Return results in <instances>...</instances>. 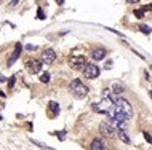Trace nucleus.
Instances as JSON below:
<instances>
[{
	"instance_id": "obj_16",
	"label": "nucleus",
	"mask_w": 152,
	"mask_h": 150,
	"mask_svg": "<svg viewBox=\"0 0 152 150\" xmlns=\"http://www.w3.org/2000/svg\"><path fill=\"white\" fill-rule=\"evenodd\" d=\"M139 29H141V32H143V34H146V35H151V27H149V26H139Z\"/></svg>"
},
{
	"instance_id": "obj_8",
	"label": "nucleus",
	"mask_w": 152,
	"mask_h": 150,
	"mask_svg": "<svg viewBox=\"0 0 152 150\" xmlns=\"http://www.w3.org/2000/svg\"><path fill=\"white\" fill-rule=\"evenodd\" d=\"M42 61L45 64H53L56 61V51L53 48H46L42 54Z\"/></svg>"
},
{
	"instance_id": "obj_13",
	"label": "nucleus",
	"mask_w": 152,
	"mask_h": 150,
	"mask_svg": "<svg viewBox=\"0 0 152 150\" xmlns=\"http://www.w3.org/2000/svg\"><path fill=\"white\" fill-rule=\"evenodd\" d=\"M90 150H104V142L101 139H93L90 144Z\"/></svg>"
},
{
	"instance_id": "obj_6",
	"label": "nucleus",
	"mask_w": 152,
	"mask_h": 150,
	"mask_svg": "<svg viewBox=\"0 0 152 150\" xmlns=\"http://www.w3.org/2000/svg\"><path fill=\"white\" fill-rule=\"evenodd\" d=\"M99 131H101V134L106 136V137H112V136L115 134V128H114L109 121H103V123L99 125Z\"/></svg>"
},
{
	"instance_id": "obj_25",
	"label": "nucleus",
	"mask_w": 152,
	"mask_h": 150,
	"mask_svg": "<svg viewBox=\"0 0 152 150\" xmlns=\"http://www.w3.org/2000/svg\"><path fill=\"white\" fill-rule=\"evenodd\" d=\"M139 0H127V3H138Z\"/></svg>"
},
{
	"instance_id": "obj_21",
	"label": "nucleus",
	"mask_w": 152,
	"mask_h": 150,
	"mask_svg": "<svg viewBox=\"0 0 152 150\" xmlns=\"http://www.w3.org/2000/svg\"><path fill=\"white\" fill-rule=\"evenodd\" d=\"M144 137H146V141H147V142H151V134H149L147 131H144Z\"/></svg>"
},
{
	"instance_id": "obj_14",
	"label": "nucleus",
	"mask_w": 152,
	"mask_h": 150,
	"mask_svg": "<svg viewBox=\"0 0 152 150\" xmlns=\"http://www.w3.org/2000/svg\"><path fill=\"white\" fill-rule=\"evenodd\" d=\"M110 91H112V93H115V94H119V96H120V94L123 93V85H122V83H114L112 86H110Z\"/></svg>"
},
{
	"instance_id": "obj_1",
	"label": "nucleus",
	"mask_w": 152,
	"mask_h": 150,
	"mask_svg": "<svg viewBox=\"0 0 152 150\" xmlns=\"http://www.w3.org/2000/svg\"><path fill=\"white\" fill-rule=\"evenodd\" d=\"M69 88H70V93L74 94V97H77V99H83V97L88 96V88L80 80H72Z\"/></svg>"
},
{
	"instance_id": "obj_26",
	"label": "nucleus",
	"mask_w": 152,
	"mask_h": 150,
	"mask_svg": "<svg viewBox=\"0 0 152 150\" xmlns=\"http://www.w3.org/2000/svg\"><path fill=\"white\" fill-rule=\"evenodd\" d=\"M146 78H147V81H151V74L149 72H146Z\"/></svg>"
},
{
	"instance_id": "obj_20",
	"label": "nucleus",
	"mask_w": 152,
	"mask_h": 150,
	"mask_svg": "<svg viewBox=\"0 0 152 150\" xmlns=\"http://www.w3.org/2000/svg\"><path fill=\"white\" fill-rule=\"evenodd\" d=\"M35 48H37L35 45H26V50H27V51H34Z\"/></svg>"
},
{
	"instance_id": "obj_22",
	"label": "nucleus",
	"mask_w": 152,
	"mask_h": 150,
	"mask_svg": "<svg viewBox=\"0 0 152 150\" xmlns=\"http://www.w3.org/2000/svg\"><path fill=\"white\" fill-rule=\"evenodd\" d=\"M64 136H66V131H61L59 134H58V137L61 139V141H64Z\"/></svg>"
},
{
	"instance_id": "obj_18",
	"label": "nucleus",
	"mask_w": 152,
	"mask_h": 150,
	"mask_svg": "<svg viewBox=\"0 0 152 150\" xmlns=\"http://www.w3.org/2000/svg\"><path fill=\"white\" fill-rule=\"evenodd\" d=\"M134 16H136L138 19L144 18V11H143V10H134Z\"/></svg>"
},
{
	"instance_id": "obj_15",
	"label": "nucleus",
	"mask_w": 152,
	"mask_h": 150,
	"mask_svg": "<svg viewBox=\"0 0 152 150\" xmlns=\"http://www.w3.org/2000/svg\"><path fill=\"white\" fill-rule=\"evenodd\" d=\"M50 78H51L50 72H45V74H42V75H40V81H42V83H48V81H50Z\"/></svg>"
},
{
	"instance_id": "obj_3",
	"label": "nucleus",
	"mask_w": 152,
	"mask_h": 150,
	"mask_svg": "<svg viewBox=\"0 0 152 150\" xmlns=\"http://www.w3.org/2000/svg\"><path fill=\"white\" fill-rule=\"evenodd\" d=\"M91 109H93L94 112H98V114L109 115L110 112H112V109H114V104L109 99H103L101 102H93V104H91Z\"/></svg>"
},
{
	"instance_id": "obj_11",
	"label": "nucleus",
	"mask_w": 152,
	"mask_h": 150,
	"mask_svg": "<svg viewBox=\"0 0 152 150\" xmlns=\"http://www.w3.org/2000/svg\"><path fill=\"white\" fill-rule=\"evenodd\" d=\"M106 54H107V51L104 48H94L93 53H91V57H93L94 61H103L104 57H106Z\"/></svg>"
},
{
	"instance_id": "obj_28",
	"label": "nucleus",
	"mask_w": 152,
	"mask_h": 150,
	"mask_svg": "<svg viewBox=\"0 0 152 150\" xmlns=\"http://www.w3.org/2000/svg\"><path fill=\"white\" fill-rule=\"evenodd\" d=\"M0 120H2V115H0Z\"/></svg>"
},
{
	"instance_id": "obj_9",
	"label": "nucleus",
	"mask_w": 152,
	"mask_h": 150,
	"mask_svg": "<svg viewBox=\"0 0 152 150\" xmlns=\"http://www.w3.org/2000/svg\"><path fill=\"white\" fill-rule=\"evenodd\" d=\"M21 50H23V45H21V42H18L15 45V51L11 53V56H10V59H8V66H13V64L16 62V59H18L19 54H21Z\"/></svg>"
},
{
	"instance_id": "obj_10",
	"label": "nucleus",
	"mask_w": 152,
	"mask_h": 150,
	"mask_svg": "<svg viewBox=\"0 0 152 150\" xmlns=\"http://www.w3.org/2000/svg\"><path fill=\"white\" fill-rule=\"evenodd\" d=\"M58 114H59V104L55 101H50L48 102V115L51 118H55V117H58Z\"/></svg>"
},
{
	"instance_id": "obj_2",
	"label": "nucleus",
	"mask_w": 152,
	"mask_h": 150,
	"mask_svg": "<svg viewBox=\"0 0 152 150\" xmlns=\"http://www.w3.org/2000/svg\"><path fill=\"white\" fill-rule=\"evenodd\" d=\"M114 107L117 109V110H120L122 114H125L128 118L133 117V107H131V104L128 102L127 99H123V97H117V101L114 102Z\"/></svg>"
},
{
	"instance_id": "obj_23",
	"label": "nucleus",
	"mask_w": 152,
	"mask_h": 150,
	"mask_svg": "<svg viewBox=\"0 0 152 150\" xmlns=\"http://www.w3.org/2000/svg\"><path fill=\"white\" fill-rule=\"evenodd\" d=\"M18 2H19V0H11V3H10V6H16V5H18Z\"/></svg>"
},
{
	"instance_id": "obj_17",
	"label": "nucleus",
	"mask_w": 152,
	"mask_h": 150,
	"mask_svg": "<svg viewBox=\"0 0 152 150\" xmlns=\"http://www.w3.org/2000/svg\"><path fill=\"white\" fill-rule=\"evenodd\" d=\"M37 19H40V21H42V19H45V13H43L42 8L37 10Z\"/></svg>"
},
{
	"instance_id": "obj_7",
	"label": "nucleus",
	"mask_w": 152,
	"mask_h": 150,
	"mask_svg": "<svg viewBox=\"0 0 152 150\" xmlns=\"http://www.w3.org/2000/svg\"><path fill=\"white\" fill-rule=\"evenodd\" d=\"M69 64L74 69H82L87 64V57L85 56H70L69 57Z\"/></svg>"
},
{
	"instance_id": "obj_19",
	"label": "nucleus",
	"mask_w": 152,
	"mask_h": 150,
	"mask_svg": "<svg viewBox=\"0 0 152 150\" xmlns=\"http://www.w3.org/2000/svg\"><path fill=\"white\" fill-rule=\"evenodd\" d=\"M15 80H16L15 77H11V78H10V81H8V88H13V85H15Z\"/></svg>"
},
{
	"instance_id": "obj_27",
	"label": "nucleus",
	"mask_w": 152,
	"mask_h": 150,
	"mask_svg": "<svg viewBox=\"0 0 152 150\" xmlns=\"http://www.w3.org/2000/svg\"><path fill=\"white\" fill-rule=\"evenodd\" d=\"M3 81H5V78H3L2 75H0V83H3Z\"/></svg>"
},
{
	"instance_id": "obj_12",
	"label": "nucleus",
	"mask_w": 152,
	"mask_h": 150,
	"mask_svg": "<svg viewBox=\"0 0 152 150\" xmlns=\"http://www.w3.org/2000/svg\"><path fill=\"white\" fill-rule=\"evenodd\" d=\"M115 131H117V134H119V139L123 144H131V139H130V136L127 134V129L125 128H117Z\"/></svg>"
},
{
	"instance_id": "obj_4",
	"label": "nucleus",
	"mask_w": 152,
	"mask_h": 150,
	"mask_svg": "<svg viewBox=\"0 0 152 150\" xmlns=\"http://www.w3.org/2000/svg\"><path fill=\"white\" fill-rule=\"evenodd\" d=\"M101 74V69L96 64H85L83 66V77L85 78H96Z\"/></svg>"
},
{
	"instance_id": "obj_5",
	"label": "nucleus",
	"mask_w": 152,
	"mask_h": 150,
	"mask_svg": "<svg viewBox=\"0 0 152 150\" xmlns=\"http://www.w3.org/2000/svg\"><path fill=\"white\" fill-rule=\"evenodd\" d=\"M26 67H27V72L29 74H39L40 70H42V61L39 59H29L27 62H26Z\"/></svg>"
},
{
	"instance_id": "obj_24",
	"label": "nucleus",
	"mask_w": 152,
	"mask_h": 150,
	"mask_svg": "<svg viewBox=\"0 0 152 150\" xmlns=\"http://www.w3.org/2000/svg\"><path fill=\"white\" fill-rule=\"evenodd\" d=\"M56 3H58L59 6H63L64 5V0H56Z\"/></svg>"
}]
</instances>
